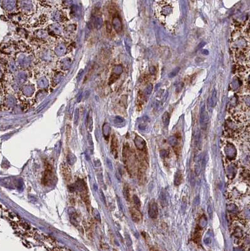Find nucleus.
<instances>
[{"instance_id":"obj_1","label":"nucleus","mask_w":250,"mask_h":251,"mask_svg":"<svg viewBox=\"0 0 250 251\" xmlns=\"http://www.w3.org/2000/svg\"><path fill=\"white\" fill-rule=\"evenodd\" d=\"M174 0H156L155 15L161 23H167V19H170L174 12Z\"/></svg>"},{"instance_id":"obj_2","label":"nucleus","mask_w":250,"mask_h":251,"mask_svg":"<svg viewBox=\"0 0 250 251\" xmlns=\"http://www.w3.org/2000/svg\"><path fill=\"white\" fill-rule=\"evenodd\" d=\"M123 160L124 162L127 167L128 169L130 170L131 167L133 166L135 162V156L133 154L129 149V146L128 144H125L123 147Z\"/></svg>"},{"instance_id":"obj_3","label":"nucleus","mask_w":250,"mask_h":251,"mask_svg":"<svg viewBox=\"0 0 250 251\" xmlns=\"http://www.w3.org/2000/svg\"><path fill=\"white\" fill-rule=\"evenodd\" d=\"M77 189L80 195V197L85 203L87 207L90 204L88 191L86 183L82 179H79L77 181Z\"/></svg>"},{"instance_id":"obj_4","label":"nucleus","mask_w":250,"mask_h":251,"mask_svg":"<svg viewBox=\"0 0 250 251\" xmlns=\"http://www.w3.org/2000/svg\"><path fill=\"white\" fill-rule=\"evenodd\" d=\"M54 178L52 167L48 163H46L45 165V170L42 178V183L45 186H50L53 183Z\"/></svg>"},{"instance_id":"obj_5","label":"nucleus","mask_w":250,"mask_h":251,"mask_svg":"<svg viewBox=\"0 0 250 251\" xmlns=\"http://www.w3.org/2000/svg\"><path fill=\"white\" fill-rule=\"evenodd\" d=\"M209 123V115L206 110V106L203 105L201 108L200 114V125L202 130H206Z\"/></svg>"},{"instance_id":"obj_6","label":"nucleus","mask_w":250,"mask_h":251,"mask_svg":"<svg viewBox=\"0 0 250 251\" xmlns=\"http://www.w3.org/2000/svg\"><path fill=\"white\" fill-rule=\"evenodd\" d=\"M61 174L66 182H69L72 179V172L70 167L66 163H62L60 166Z\"/></svg>"},{"instance_id":"obj_7","label":"nucleus","mask_w":250,"mask_h":251,"mask_svg":"<svg viewBox=\"0 0 250 251\" xmlns=\"http://www.w3.org/2000/svg\"><path fill=\"white\" fill-rule=\"evenodd\" d=\"M134 142L136 149L139 151V152H145L146 150H147V144L143 138L138 136H136Z\"/></svg>"},{"instance_id":"obj_8","label":"nucleus","mask_w":250,"mask_h":251,"mask_svg":"<svg viewBox=\"0 0 250 251\" xmlns=\"http://www.w3.org/2000/svg\"><path fill=\"white\" fill-rule=\"evenodd\" d=\"M158 209L157 204L156 203L155 199H151L148 207V215L151 218H156L158 216Z\"/></svg>"},{"instance_id":"obj_9","label":"nucleus","mask_w":250,"mask_h":251,"mask_svg":"<svg viewBox=\"0 0 250 251\" xmlns=\"http://www.w3.org/2000/svg\"><path fill=\"white\" fill-rule=\"evenodd\" d=\"M133 221L135 223H140L142 221V215L136 207H132L129 210Z\"/></svg>"},{"instance_id":"obj_10","label":"nucleus","mask_w":250,"mask_h":251,"mask_svg":"<svg viewBox=\"0 0 250 251\" xmlns=\"http://www.w3.org/2000/svg\"><path fill=\"white\" fill-rule=\"evenodd\" d=\"M118 140L116 136L113 135L112 136L111 142V150L113 155L115 156V158L118 157Z\"/></svg>"},{"instance_id":"obj_11","label":"nucleus","mask_w":250,"mask_h":251,"mask_svg":"<svg viewBox=\"0 0 250 251\" xmlns=\"http://www.w3.org/2000/svg\"><path fill=\"white\" fill-rule=\"evenodd\" d=\"M112 25L113 28H115V30L117 33H119L120 32H121L123 28V25L121 21L120 20L119 17H115L113 19L112 21Z\"/></svg>"},{"instance_id":"obj_12","label":"nucleus","mask_w":250,"mask_h":251,"mask_svg":"<svg viewBox=\"0 0 250 251\" xmlns=\"http://www.w3.org/2000/svg\"><path fill=\"white\" fill-rule=\"evenodd\" d=\"M182 174L180 170H178L175 174L174 185L177 186H179L182 183Z\"/></svg>"},{"instance_id":"obj_13","label":"nucleus","mask_w":250,"mask_h":251,"mask_svg":"<svg viewBox=\"0 0 250 251\" xmlns=\"http://www.w3.org/2000/svg\"><path fill=\"white\" fill-rule=\"evenodd\" d=\"M87 128L90 132H91L93 130V118L91 110L89 111L88 117H87Z\"/></svg>"},{"instance_id":"obj_14","label":"nucleus","mask_w":250,"mask_h":251,"mask_svg":"<svg viewBox=\"0 0 250 251\" xmlns=\"http://www.w3.org/2000/svg\"><path fill=\"white\" fill-rule=\"evenodd\" d=\"M217 91L216 90V89H214L212 93V96H211V99H210V106H211L212 107H214L215 106L217 105Z\"/></svg>"},{"instance_id":"obj_15","label":"nucleus","mask_w":250,"mask_h":251,"mask_svg":"<svg viewBox=\"0 0 250 251\" xmlns=\"http://www.w3.org/2000/svg\"><path fill=\"white\" fill-rule=\"evenodd\" d=\"M160 201L161 205L163 206V207H165V206L167 205V195H166V193H165V191H161L160 196Z\"/></svg>"},{"instance_id":"obj_16","label":"nucleus","mask_w":250,"mask_h":251,"mask_svg":"<svg viewBox=\"0 0 250 251\" xmlns=\"http://www.w3.org/2000/svg\"><path fill=\"white\" fill-rule=\"evenodd\" d=\"M170 115L168 113V112H165L163 116H162V121H163L164 124L165 125V126H167L169 123L170 121Z\"/></svg>"},{"instance_id":"obj_17","label":"nucleus","mask_w":250,"mask_h":251,"mask_svg":"<svg viewBox=\"0 0 250 251\" xmlns=\"http://www.w3.org/2000/svg\"><path fill=\"white\" fill-rule=\"evenodd\" d=\"M168 142L171 146L175 147L177 146V145L178 143V140L177 139V137H176L175 136H172L168 139Z\"/></svg>"},{"instance_id":"obj_18","label":"nucleus","mask_w":250,"mask_h":251,"mask_svg":"<svg viewBox=\"0 0 250 251\" xmlns=\"http://www.w3.org/2000/svg\"><path fill=\"white\" fill-rule=\"evenodd\" d=\"M123 194H124L125 198L127 201H129L130 199V193H129V189L128 186H125L124 189H123Z\"/></svg>"},{"instance_id":"obj_19","label":"nucleus","mask_w":250,"mask_h":251,"mask_svg":"<svg viewBox=\"0 0 250 251\" xmlns=\"http://www.w3.org/2000/svg\"><path fill=\"white\" fill-rule=\"evenodd\" d=\"M195 144H196V146L198 149H199L201 146V139H200V132H198L196 136V140H195Z\"/></svg>"},{"instance_id":"obj_20","label":"nucleus","mask_w":250,"mask_h":251,"mask_svg":"<svg viewBox=\"0 0 250 251\" xmlns=\"http://www.w3.org/2000/svg\"><path fill=\"white\" fill-rule=\"evenodd\" d=\"M79 117H80L79 110L78 108H77L75 111V113H74V124L76 125H77L78 123H79Z\"/></svg>"},{"instance_id":"obj_21","label":"nucleus","mask_w":250,"mask_h":251,"mask_svg":"<svg viewBox=\"0 0 250 251\" xmlns=\"http://www.w3.org/2000/svg\"><path fill=\"white\" fill-rule=\"evenodd\" d=\"M133 201L135 205V207L137 208H139L141 207V201L139 200V199L138 198V197L137 196L134 195L133 196Z\"/></svg>"},{"instance_id":"obj_22","label":"nucleus","mask_w":250,"mask_h":251,"mask_svg":"<svg viewBox=\"0 0 250 251\" xmlns=\"http://www.w3.org/2000/svg\"><path fill=\"white\" fill-rule=\"evenodd\" d=\"M152 90H153V85H152V84H148V86H147V88H146V89H145L146 95H148V96L150 95L152 92Z\"/></svg>"},{"instance_id":"obj_23","label":"nucleus","mask_w":250,"mask_h":251,"mask_svg":"<svg viewBox=\"0 0 250 251\" xmlns=\"http://www.w3.org/2000/svg\"><path fill=\"white\" fill-rule=\"evenodd\" d=\"M92 226L91 225H90V223H87L86 225V233L87 235L88 236L89 235V237H91V234H92Z\"/></svg>"},{"instance_id":"obj_24","label":"nucleus","mask_w":250,"mask_h":251,"mask_svg":"<svg viewBox=\"0 0 250 251\" xmlns=\"http://www.w3.org/2000/svg\"><path fill=\"white\" fill-rule=\"evenodd\" d=\"M180 70V68L179 67H177V68H175V69H174L170 73H169V74H168V76L170 77V78H173V77L176 76L178 72H179Z\"/></svg>"},{"instance_id":"obj_25","label":"nucleus","mask_w":250,"mask_h":251,"mask_svg":"<svg viewBox=\"0 0 250 251\" xmlns=\"http://www.w3.org/2000/svg\"><path fill=\"white\" fill-rule=\"evenodd\" d=\"M169 155V151L167 150H162L160 151V156L162 158H166Z\"/></svg>"},{"instance_id":"obj_26","label":"nucleus","mask_w":250,"mask_h":251,"mask_svg":"<svg viewBox=\"0 0 250 251\" xmlns=\"http://www.w3.org/2000/svg\"><path fill=\"white\" fill-rule=\"evenodd\" d=\"M92 214H93L94 216L95 217V218H96L97 220H100V215L99 214L98 211H97V210H96V209L93 208L92 209Z\"/></svg>"},{"instance_id":"obj_27","label":"nucleus","mask_w":250,"mask_h":251,"mask_svg":"<svg viewBox=\"0 0 250 251\" xmlns=\"http://www.w3.org/2000/svg\"><path fill=\"white\" fill-rule=\"evenodd\" d=\"M66 131H67L66 134H67V138H69L70 136V133H71V127H70V125H67Z\"/></svg>"},{"instance_id":"obj_28","label":"nucleus","mask_w":250,"mask_h":251,"mask_svg":"<svg viewBox=\"0 0 250 251\" xmlns=\"http://www.w3.org/2000/svg\"><path fill=\"white\" fill-rule=\"evenodd\" d=\"M100 196H101V200H102V201L103 202V203L105 204V205H106V199H105V195H104V194H103V192L102 191V190H101L100 191Z\"/></svg>"},{"instance_id":"obj_29","label":"nucleus","mask_w":250,"mask_h":251,"mask_svg":"<svg viewBox=\"0 0 250 251\" xmlns=\"http://www.w3.org/2000/svg\"><path fill=\"white\" fill-rule=\"evenodd\" d=\"M106 30H107V32H108V33H110V32H111V25H110L108 22H107V24H106Z\"/></svg>"},{"instance_id":"obj_30","label":"nucleus","mask_w":250,"mask_h":251,"mask_svg":"<svg viewBox=\"0 0 250 251\" xmlns=\"http://www.w3.org/2000/svg\"><path fill=\"white\" fill-rule=\"evenodd\" d=\"M248 81H249V82L250 83V76H249V78H248Z\"/></svg>"}]
</instances>
